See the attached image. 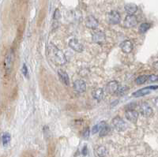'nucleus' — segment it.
Here are the masks:
<instances>
[{
    "label": "nucleus",
    "mask_w": 158,
    "mask_h": 157,
    "mask_svg": "<svg viewBox=\"0 0 158 157\" xmlns=\"http://www.w3.org/2000/svg\"><path fill=\"white\" fill-rule=\"evenodd\" d=\"M47 55L53 63L59 66L64 65L66 63V58L63 52L52 43L47 47Z\"/></svg>",
    "instance_id": "obj_1"
},
{
    "label": "nucleus",
    "mask_w": 158,
    "mask_h": 157,
    "mask_svg": "<svg viewBox=\"0 0 158 157\" xmlns=\"http://www.w3.org/2000/svg\"><path fill=\"white\" fill-rule=\"evenodd\" d=\"M14 52L10 50L8 53H7V56L5 58V69L7 71V73H9L13 68V65H14Z\"/></svg>",
    "instance_id": "obj_2"
},
{
    "label": "nucleus",
    "mask_w": 158,
    "mask_h": 157,
    "mask_svg": "<svg viewBox=\"0 0 158 157\" xmlns=\"http://www.w3.org/2000/svg\"><path fill=\"white\" fill-rule=\"evenodd\" d=\"M112 126L118 131H124L127 126L123 119L119 116H116L112 119Z\"/></svg>",
    "instance_id": "obj_3"
},
{
    "label": "nucleus",
    "mask_w": 158,
    "mask_h": 157,
    "mask_svg": "<svg viewBox=\"0 0 158 157\" xmlns=\"http://www.w3.org/2000/svg\"><path fill=\"white\" fill-rule=\"evenodd\" d=\"M157 89H158V85H151V86L146 87V88H143V89H141L138 91L135 92L133 93V96L141 97V96H146V95L150 93V92L152 90H157Z\"/></svg>",
    "instance_id": "obj_4"
},
{
    "label": "nucleus",
    "mask_w": 158,
    "mask_h": 157,
    "mask_svg": "<svg viewBox=\"0 0 158 157\" xmlns=\"http://www.w3.org/2000/svg\"><path fill=\"white\" fill-rule=\"evenodd\" d=\"M138 108H139L140 113L145 117H149L153 114V109L149 105V103H146V102H142L140 103L138 105Z\"/></svg>",
    "instance_id": "obj_5"
},
{
    "label": "nucleus",
    "mask_w": 158,
    "mask_h": 157,
    "mask_svg": "<svg viewBox=\"0 0 158 157\" xmlns=\"http://www.w3.org/2000/svg\"><path fill=\"white\" fill-rule=\"evenodd\" d=\"M108 20L111 25H117L120 22L121 17L119 13L116 10H112L108 15Z\"/></svg>",
    "instance_id": "obj_6"
},
{
    "label": "nucleus",
    "mask_w": 158,
    "mask_h": 157,
    "mask_svg": "<svg viewBox=\"0 0 158 157\" xmlns=\"http://www.w3.org/2000/svg\"><path fill=\"white\" fill-rule=\"evenodd\" d=\"M74 89L79 93H83L86 90V84L83 80H76L74 82Z\"/></svg>",
    "instance_id": "obj_7"
},
{
    "label": "nucleus",
    "mask_w": 158,
    "mask_h": 157,
    "mask_svg": "<svg viewBox=\"0 0 158 157\" xmlns=\"http://www.w3.org/2000/svg\"><path fill=\"white\" fill-rule=\"evenodd\" d=\"M125 116L126 118L128 121L135 123V122H137L138 118V112L137 110H134V109H128L126 111Z\"/></svg>",
    "instance_id": "obj_8"
},
{
    "label": "nucleus",
    "mask_w": 158,
    "mask_h": 157,
    "mask_svg": "<svg viewBox=\"0 0 158 157\" xmlns=\"http://www.w3.org/2000/svg\"><path fill=\"white\" fill-rule=\"evenodd\" d=\"M69 47L77 52H82L83 51V45L75 38H73V39L70 40V41H69Z\"/></svg>",
    "instance_id": "obj_9"
},
{
    "label": "nucleus",
    "mask_w": 158,
    "mask_h": 157,
    "mask_svg": "<svg viewBox=\"0 0 158 157\" xmlns=\"http://www.w3.org/2000/svg\"><path fill=\"white\" fill-rule=\"evenodd\" d=\"M138 20L135 15H127L124 20V26L127 28H133L137 25Z\"/></svg>",
    "instance_id": "obj_10"
},
{
    "label": "nucleus",
    "mask_w": 158,
    "mask_h": 157,
    "mask_svg": "<svg viewBox=\"0 0 158 157\" xmlns=\"http://www.w3.org/2000/svg\"><path fill=\"white\" fill-rule=\"evenodd\" d=\"M119 84L116 81H112L108 83L106 85V92L110 95H113V94H116L117 91H118Z\"/></svg>",
    "instance_id": "obj_11"
},
{
    "label": "nucleus",
    "mask_w": 158,
    "mask_h": 157,
    "mask_svg": "<svg viewBox=\"0 0 158 157\" xmlns=\"http://www.w3.org/2000/svg\"><path fill=\"white\" fill-rule=\"evenodd\" d=\"M85 25H86L88 28H92V29H96L99 26V22L94 17L90 15V16L87 17L86 21H85Z\"/></svg>",
    "instance_id": "obj_12"
},
{
    "label": "nucleus",
    "mask_w": 158,
    "mask_h": 157,
    "mask_svg": "<svg viewBox=\"0 0 158 157\" xmlns=\"http://www.w3.org/2000/svg\"><path fill=\"white\" fill-rule=\"evenodd\" d=\"M98 125V128H99V133H100V137H104L106 136L107 134H108L110 132V127L106 122L104 121H102L100 122Z\"/></svg>",
    "instance_id": "obj_13"
},
{
    "label": "nucleus",
    "mask_w": 158,
    "mask_h": 157,
    "mask_svg": "<svg viewBox=\"0 0 158 157\" xmlns=\"http://www.w3.org/2000/svg\"><path fill=\"white\" fill-rule=\"evenodd\" d=\"M120 48L122 49V51H123L124 53H127V54L130 53V52H132L133 49L132 43H131V41L129 40H124L123 42L121 43Z\"/></svg>",
    "instance_id": "obj_14"
},
{
    "label": "nucleus",
    "mask_w": 158,
    "mask_h": 157,
    "mask_svg": "<svg viewBox=\"0 0 158 157\" xmlns=\"http://www.w3.org/2000/svg\"><path fill=\"white\" fill-rule=\"evenodd\" d=\"M105 34H104L102 31H97V32H95L93 34H92V41L95 43H97V44H100V43L104 42V40H105Z\"/></svg>",
    "instance_id": "obj_15"
},
{
    "label": "nucleus",
    "mask_w": 158,
    "mask_h": 157,
    "mask_svg": "<svg viewBox=\"0 0 158 157\" xmlns=\"http://www.w3.org/2000/svg\"><path fill=\"white\" fill-rule=\"evenodd\" d=\"M58 75H59V80L62 83H63L65 85H69L70 84V78L66 71L63 70H59L58 71Z\"/></svg>",
    "instance_id": "obj_16"
},
{
    "label": "nucleus",
    "mask_w": 158,
    "mask_h": 157,
    "mask_svg": "<svg viewBox=\"0 0 158 157\" xmlns=\"http://www.w3.org/2000/svg\"><path fill=\"white\" fill-rule=\"evenodd\" d=\"M124 9L128 14V15H134V14L137 12L138 7L134 3H128V4L125 5Z\"/></svg>",
    "instance_id": "obj_17"
},
{
    "label": "nucleus",
    "mask_w": 158,
    "mask_h": 157,
    "mask_svg": "<svg viewBox=\"0 0 158 157\" xmlns=\"http://www.w3.org/2000/svg\"><path fill=\"white\" fill-rule=\"evenodd\" d=\"M92 96L95 100L97 101H101L103 97H104V90L102 89H97L92 92Z\"/></svg>",
    "instance_id": "obj_18"
},
{
    "label": "nucleus",
    "mask_w": 158,
    "mask_h": 157,
    "mask_svg": "<svg viewBox=\"0 0 158 157\" xmlns=\"http://www.w3.org/2000/svg\"><path fill=\"white\" fill-rule=\"evenodd\" d=\"M1 140H2V145L6 146L9 143V141L11 140V136L9 133H3L1 137Z\"/></svg>",
    "instance_id": "obj_19"
},
{
    "label": "nucleus",
    "mask_w": 158,
    "mask_h": 157,
    "mask_svg": "<svg viewBox=\"0 0 158 157\" xmlns=\"http://www.w3.org/2000/svg\"><path fill=\"white\" fill-rule=\"evenodd\" d=\"M97 154L99 157H105L108 154V150L104 146H100L97 149Z\"/></svg>",
    "instance_id": "obj_20"
},
{
    "label": "nucleus",
    "mask_w": 158,
    "mask_h": 157,
    "mask_svg": "<svg viewBox=\"0 0 158 157\" xmlns=\"http://www.w3.org/2000/svg\"><path fill=\"white\" fill-rule=\"evenodd\" d=\"M150 24L149 23H146V22H145V23L141 24V25L139 27V32L141 33H146L147 31L149 30V28H150Z\"/></svg>",
    "instance_id": "obj_21"
},
{
    "label": "nucleus",
    "mask_w": 158,
    "mask_h": 157,
    "mask_svg": "<svg viewBox=\"0 0 158 157\" xmlns=\"http://www.w3.org/2000/svg\"><path fill=\"white\" fill-rule=\"evenodd\" d=\"M148 78H149V76H147V75L139 76L138 78H136L135 82H136V84H144L145 82L147 80H148Z\"/></svg>",
    "instance_id": "obj_22"
},
{
    "label": "nucleus",
    "mask_w": 158,
    "mask_h": 157,
    "mask_svg": "<svg viewBox=\"0 0 158 157\" xmlns=\"http://www.w3.org/2000/svg\"><path fill=\"white\" fill-rule=\"evenodd\" d=\"M128 90V88L126 86H119L118 89V91L116 92V94L118 95H123V93H125Z\"/></svg>",
    "instance_id": "obj_23"
},
{
    "label": "nucleus",
    "mask_w": 158,
    "mask_h": 157,
    "mask_svg": "<svg viewBox=\"0 0 158 157\" xmlns=\"http://www.w3.org/2000/svg\"><path fill=\"white\" fill-rule=\"evenodd\" d=\"M90 129L89 128H86V129L84 130V132L82 133V136L85 139H87L89 138V137H90Z\"/></svg>",
    "instance_id": "obj_24"
},
{
    "label": "nucleus",
    "mask_w": 158,
    "mask_h": 157,
    "mask_svg": "<svg viewBox=\"0 0 158 157\" xmlns=\"http://www.w3.org/2000/svg\"><path fill=\"white\" fill-rule=\"evenodd\" d=\"M59 18H60V13H59V9H56L54 13V21H57Z\"/></svg>",
    "instance_id": "obj_25"
},
{
    "label": "nucleus",
    "mask_w": 158,
    "mask_h": 157,
    "mask_svg": "<svg viewBox=\"0 0 158 157\" xmlns=\"http://www.w3.org/2000/svg\"><path fill=\"white\" fill-rule=\"evenodd\" d=\"M21 71H22V73L24 74V76L26 77V78H28V69H27V66H26L25 64H24L23 66H22Z\"/></svg>",
    "instance_id": "obj_26"
},
{
    "label": "nucleus",
    "mask_w": 158,
    "mask_h": 157,
    "mask_svg": "<svg viewBox=\"0 0 158 157\" xmlns=\"http://www.w3.org/2000/svg\"><path fill=\"white\" fill-rule=\"evenodd\" d=\"M148 80H149L150 81H158V77L155 75H150L149 76Z\"/></svg>",
    "instance_id": "obj_27"
},
{
    "label": "nucleus",
    "mask_w": 158,
    "mask_h": 157,
    "mask_svg": "<svg viewBox=\"0 0 158 157\" xmlns=\"http://www.w3.org/2000/svg\"><path fill=\"white\" fill-rule=\"evenodd\" d=\"M99 132V128H98V125H96L92 127V134H97Z\"/></svg>",
    "instance_id": "obj_28"
},
{
    "label": "nucleus",
    "mask_w": 158,
    "mask_h": 157,
    "mask_svg": "<svg viewBox=\"0 0 158 157\" xmlns=\"http://www.w3.org/2000/svg\"><path fill=\"white\" fill-rule=\"evenodd\" d=\"M82 154L84 156H86L88 154V148L87 146H85L84 148H83L82 151Z\"/></svg>",
    "instance_id": "obj_29"
},
{
    "label": "nucleus",
    "mask_w": 158,
    "mask_h": 157,
    "mask_svg": "<svg viewBox=\"0 0 158 157\" xmlns=\"http://www.w3.org/2000/svg\"><path fill=\"white\" fill-rule=\"evenodd\" d=\"M154 103H155V106H156L158 109V98L155 99V100H154Z\"/></svg>",
    "instance_id": "obj_30"
},
{
    "label": "nucleus",
    "mask_w": 158,
    "mask_h": 157,
    "mask_svg": "<svg viewBox=\"0 0 158 157\" xmlns=\"http://www.w3.org/2000/svg\"><path fill=\"white\" fill-rule=\"evenodd\" d=\"M154 66H155V68L158 69V63H155V65H154Z\"/></svg>",
    "instance_id": "obj_31"
}]
</instances>
